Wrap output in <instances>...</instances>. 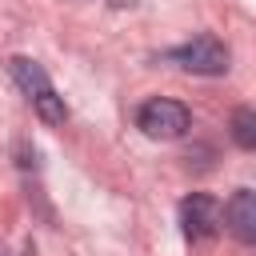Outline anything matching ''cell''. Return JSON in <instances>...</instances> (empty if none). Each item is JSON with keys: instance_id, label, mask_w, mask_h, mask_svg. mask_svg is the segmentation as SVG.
Instances as JSON below:
<instances>
[{"instance_id": "6da1fadb", "label": "cell", "mask_w": 256, "mask_h": 256, "mask_svg": "<svg viewBox=\"0 0 256 256\" xmlns=\"http://www.w3.org/2000/svg\"><path fill=\"white\" fill-rule=\"evenodd\" d=\"M8 72H12V80L20 84V92L32 100V108H36V116H40L44 124H64V120H68V108H64V100L56 96V88H52L48 72H44L36 60H28V56H16V60L8 64Z\"/></svg>"}, {"instance_id": "7a4b0ae2", "label": "cell", "mask_w": 256, "mask_h": 256, "mask_svg": "<svg viewBox=\"0 0 256 256\" xmlns=\"http://www.w3.org/2000/svg\"><path fill=\"white\" fill-rule=\"evenodd\" d=\"M164 60H172V64H180L184 72H196V76H224V72H228V48H224L212 32H200V36H192L188 44L168 48Z\"/></svg>"}, {"instance_id": "3957f363", "label": "cell", "mask_w": 256, "mask_h": 256, "mask_svg": "<svg viewBox=\"0 0 256 256\" xmlns=\"http://www.w3.org/2000/svg\"><path fill=\"white\" fill-rule=\"evenodd\" d=\"M192 124V112L180 104V100H168V96H152L136 108V128L152 140H176L184 136Z\"/></svg>"}, {"instance_id": "8992f818", "label": "cell", "mask_w": 256, "mask_h": 256, "mask_svg": "<svg viewBox=\"0 0 256 256\" xmlns=\"http://www.w3.org/2000/svg\"><path fill=\"white\" fill-rule=\"evenodd\" d=\"M228 132L244 152H256V112L252 108H236L232 120H228Z\"/></svg>"}, {"instance_id": "52a82bcc", "label": "cell", "mask_w": 256, "mask_h": 256, "mask_svg": "<svg viewBox=\"0 0 256 256\" xmlns=\"http://www.w3.org/2000/svg\"><path fill=\"white\" fill-rule=\"evenodd\" d=\"M0 256H8V248H4V244H0Z\"/></svg>"}, {"instance_id": "5b68a950", "label": "cell", "mask_w": 256, "mask_h": 256, "mask_svg": "<svg viewBox=\"0 0 256 256\" xmlns=\"http://www.w3.org/2000/svg\"><path fill=\"white\" fill-rule=\"evenodd\" d=\"M220 224L228 228L232 240L256 248V192H252V188H236V192L228 196L224 212H220Z\"/></svg>"}, {"instance_id": "277c9868", "label": "cell", "mask_w": 256, "mask_h": 256, "mask_svg": "<svg viewBox=\"0 0 256 256\" xmlns=\"http://www.w3.org/2000/svg\"><path fill=\"white\" fill-rule=\"evenodd\" d=\"M180 232L188 240H212L220 232V204L208 192H192L180 200Z\"/></svg>"}]
</instances>
